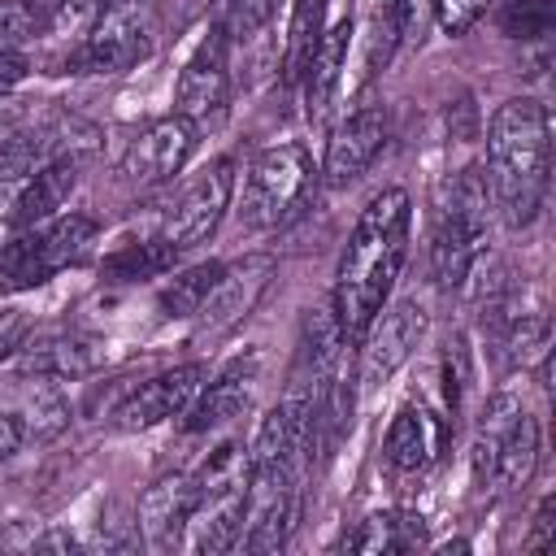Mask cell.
Listing matches in <instances>:
<instances>
[{
    "label": "cell",
    "mask_w": 556,
    "mask_h": 556,
    "mask_svg": "<svg viewBox=\"0 0 556 556\" xmlns=\"http://www.w3.org/2000/svg\"><path fill=\"white\" fill-rule=\"evenodd\" d=\"M408 222H413V204L404 187H387L361 208L352 239L339 256L334 295H330V313L348 343H356L374 321V313L387 304L408 252Z\"/></svg>",
    "instance_id": "6da1fadb"
},
{
    "label": "cell",
    "mask_w": 556,
    "mask_h": 556,
    "mask_svg": "<svg viewBox=\"0 0 556 556\" xmlns=\"http://www.w3.org/2000/svg\"><path fill=\"white\" fill-rule=\"evenodd\" d=\"M552 117L539 100H504L486 126V191L508 226H530L547 195Z\"/></svg>",
    "instance_id": "7a4b0ae2"
},
{
    "label": "cell",
    "mask_w": 556,
    "mask_h": 556,
    "mask_svg": "<svg viewBox=\"0 0 556 556\" xmlns=\"http://www.w3.org/2000/svg\"><path fill=\"white\" fill-rule=\"evenodd\" d=\"M96 248V222L87 213H56L43 226L9 235L0 248V291H30L70 265H83Z\"/></svg>",
    "instance_id": "3957f363"
},
{
    "label": "cell",
    "mask_w": 556,
    "mask_h": 556,
    "mask_svg": "<svg viewBox=\"0 0 556 556\" xmlns=\"http://www.w3.org/2000/svg\"><path fill=\"white\" fill-rule=\"evenodd\" d=\"M248 469L252 456L243 443H222L200 469V500L191 508V547L204 556L230 552L239 547V530H243V500H248Z\"/></svg>",
    "instance_id": "277c9868"
},
{
    "label": "cell",
    "mask_w": 556,
    "mask_h": 556,
    "mask_svg": "<svg viewBox=\"0 0 556 556\" xmlns=\"http://www.w3.org/2000/svg\"><path fill=\"white\" fill-rule=\"evenodd\" d=\"M313 191H317V169H313V161H308V152L300 143L265 148L243 169L239 217L248 226H256V230L287 226L291 217L304 213V204H308Z\"/></svg>",
    "instance_id": "5b68a950"
},
{
    "label": "cell",
    "mask_w": 556,
    "mask_h": 556,
    "mask_svg": "<svg viewBox=\"0 0 556 556\" xmlns=\"http://www.w3.org/2000/svg\"><path fill=\"white\" fill-rule=\"evenodd\" d=\"M156 17L152 0H109L96 26L61 56L65 74H126L152 56Z\"/></svg>",
    "instance_id": "8992f818"
},
{
    "label": "cell",
    "mask_w": 556,
    "mask_h": 556,
    "mask_svg": "<svg viewBox=\"0 0 556 556\" xmlns=\"http://www.w3.org/2000/svg\"><path fill=\"white\" fill-rule=\"evenodd\" d=\"M486 217H491L486 174H465L452 187V204L443 208L430 243V269L443 291L460 287L486 256Z\"/></svg>",
    "instance_id": "52a82bcc"
},
{
    "label": "cell",
    "mask_w": 556,
    "mask_h": 556,
    "mask_svg": "<svg viewBox=\"0 0 556 556\" xmlns=\"http://www.w3.org/2000/svg\"><path fill=\"white\" fill-rule=\"evenodd\" d=\"M300 517V460H252L243 500V552H278Z\"/></svg>",
    "instance_id": "ba28073f"
},
{
    "label": "cell",
    "mask_w": 556,
    "mask_h": 556,
    "mask_svg": "<svg viewBox=\"0 0 556 556\" xmlns=\"http://www.w3.org/2000/svg\"><path fill=\"white\" fill-rule=\"evenodd\" d=\"M230 195H235V161L230 156H217L213 165H204L165 208L161 217V239L174 243L178 252L187 248H200L226 217L230 208Z\"/></svg>",
    "instance_id": "9c48e42d"
},
{
    "label": "cell",
    "mask_w": 556,
    "mask_h": 556,
    "mask_svg": "<svg viewBox=\"0 0 556 556\" xmlns=\"http://www.w3.org/2000/svg\"><path fill=\"white\" fill-rule=\"evenodd\" d=\"M426 334V304L417 295H404L395 304H382L374 321L361 334V382L382 387L421 343Z\"/></svg>",
    "instance_id": "30bf717a"
},
{
    "label": "cell",
    "mask_w": 556,
    "mask_h": 556,
    "mask_svg": "<svg viewBox=\"0 0 556 556\" xmlns=\"http://www.w3.org/2000/svg\"><path fill=\"white\" fill-rule=\"evenodd\" d=\"M226 104H230V39L217 26H208V35L195 43L187 65L178 70L174 113L200 126L208 117H222Z\"/></svg>",
    "instance_id": "8fae6325"
},
{
    "label": "cell",
    "mask_w": 556,
    "mask_h": 556,
    "mask_svg": "<svg viewBox=\"0 0 556 556\" xmlns=\"http://www.w3.org/2000/svg\"><path fill=\"white\" fill-rule=\"evenodd\" d=\"M208 378V365L204 361H187V365H174L148 382H139L117 408H113V426L126 430V434H139V430H152L169 417H182L187 404L195 400V391L204 387Z\"/></svg>",
    "instance_id": "7c38bea8"
},
{
    "label": "cell",
    "mask_w": 556,
    "mask_h": 556,
    "mask_svg": "<svg viewBox=\"0 0 556 556\" xmlns=\"http://www.w3.org/2000/svg\"><path fill=\"white\" fill-rule=\"evenodd\" d=\"M195 152V122L169 113V117H156L152 126H143L126 152H122V178L130 187H156V182H169L187 156Z\"/></svg>",
    "instance_id": "4fadbf2b"
},
{
    "label": "cell",
    "mask_w": 556,
    "mask_h": 556,
    "mask_svg": "<svg viewBox=\"0 0 556 556\" xmlns=\"http://www.w3.org/2000/svg\"><path fill=\"white\" fill-rule=\"evenodd\" d=\"M269 278H274V256H243L239 265H226L222 278H217V287L208 291L204 308L195 313L200 317L195 334L200 339H217L230 326H239L256 308V300L269 287Z\"/></svg>",
    "instance_id": "5bb4252c"
},
{
    "label": "cell",
    "mask_w": 556,
    "mask_h": 556,
    "mask_svg": "<svg viewBox=\"0 0 556 556\" xmlns=\"http://www.w3.org/2000/svg\"><path fill=\"white\" fill-rule=\"evenodd\" d=\"M387 143V117L382 109H356L352 117H343L326 143V161H321V182L326 187H348L356 182L374 156Z\"/></svg>",
    "instance_id": "9a60e30c"
},
{
    "label": "cell",
    "mask_w": 556,
    "mask_h": 556,
    "mask_svg": "<svg viewBox=\"0 0 556 556\" xmlns=\"http://www.w3.org/2000/svg\"><path fill=\"white\" fill-rule=\"evenodd\" d=\"M200 500V478L191 469H169L161 473L143 495H139V530L148 534L152 547H174L191 521V508Z\"/></svg>",
    "instance_id": "2e32d148"
},
{
    "label": "cell",
    "mask_w": 556,
    "mask_h": 556,
    "mask_svg": "<svg viewBox=\"0 0 556 556\" xmlns=\"http://www.w3.org/2000/svg\"><path fill=\"white\" fill-rule=\"evenodd\" d=\"M256 369H261L256 356L230 361L213 382H204V387L195 391V400H191L187 413H182V426L195 434V430H217V426L243 417V413L252 408V395H256Z\"/></svg>",
    "instance_id": "e0dca14e"
},
{
    "label": "cell",
    "mask_w": 556,
    "mask_h": 556,
    "mask_svg": "<svg viewBox=\"0 0 556 556\" xmlns=\"http://www.w3.org/2000/svg\"><path fill=\"white\" fill-rule=\"evenodd\" d=\"M78 165H83L78 152L39 165V169L30 174V182H26V187L13 195V204H9V230L17 235V230H30V226L52 222V217L65 208V200L74 195V187H78Z\"/></svg>",
    "instance_id": "ac0fdd59"
},
{
    "label": "cell",
    "mask_w": 556,
    "mask_h": 556,
    "mask_svg": "<svg viewBox=\"0 0 556 556\" xmlns=\"http://www.w3.org/2000/svg\"><path fill=\"white\" fill-rule=\"evenodd\" d=\"M17 365L30 378H52V382H74L87 378L100 365V343L87 334H39L17 348Z\"/></svg>",
    "instance_id": "d6986e66"
},
{
    "label": "cell",
    "mask_w": 556,
    "mask_h": 556,
    "mask_svg": "<svg viewBox=\"0 0 556 556\" xmlns=\"http://www.w3.org/2000/svg\"><path fill=\"white\" fill-rule=\"evenodd\" d=\"M348 43H352V17H339L334 26L321 30L304 74H300V87H304V113L308 122L317 126L326 113H330V100L343 83V61H348Z\"/></svg>",
    "instance_id": "ffe728a7"
},
{
    "label": "cell",
    "mask_w": 556,
    "mask_h": 556,
    "mask_svg": "<svg viewBox=\"0 0 556 556\" xmlns=\"http://www.w3.org/2000/svg\"><path fill=\"white\" fill-rule=\"evenodd\" d=\"M17 382H22L17 387V404L4 408V413L17 421L22 439H52V434H61L65 421H70V404H65L61 387L52 378H35L30 382V374H22Z\"/></svg>",
    "instance_id": "44dd1931"
},
{
    "label": "cell",
    "mask_w": 556,
    "mask_h": 556,
    "mask_svg": "<svg viewBox=\"0 0 556 556\" xmlns=\"http://www.w3.org/2000/svg\"><path fill=\"white\" fill-rule=\"evenodd\" d=\"M426 543V521L421 513H404V508H391V513H369L365 521H356L352 534H343V552H408V547H421Z\"/></svg>",
    "instance_id": "7402d4cb"
},
{
    "label": "cell",
    "mask_w": 556,
    "mask_h": 556,
    "mask_svg": "<svg viewBox=\"0 0 556 556\" xmlns=\"http://www.w3.org/2000/svg\"><path fill=\"white\" fill-rule=\"evenodd\" d=\"M434 447H439V434L430 426V413H421V408H400L391 430H387V439H382V456H387V465L395 473L426 469Z\"/></svg>",
    "instance_id": "603a6c76"
},
{
    "label": "cell",
    "mask_w": 556,
    "mask_h": 556,
    "mask_svg": "<svg viewBox=\"0 0 556 556\" xmlns=\"http://www.w3.org/2000/svg\"><path fill=\"white\" fill-rule=\"evenodd\" d=\"M534 465H539V426L530 413H521L513 421V430L500 439L495 447V460H491V486L500 491H521L530 478H534Z\"/></svg>",
    "instance_id": "cb8c5ba5"
},
{
    "label": "cell",
    "mask_w": 556,
    "mask_h": 556,
    "mask_svg": "<svg viewBox=\"0 0 556 556\" xmlns=\"http://www.w3.org/2000/svg\"><path fill=\"white\" fill-rule=\"evenodd\" d=\"M321 30H326V0H295L291 22H287V48H282V78L287 83H300Z\"/></svg>",
    "instance_id": "d4e9b609"
},
{
    "label": "cell",
    "mask_w": 556,
    "mask_h": 556,
    "mask_svg": "<svg viewBox=\"0 0 556 556\" xmlns=\"http://www.w3.org/2000/svg\"><path fill=\"white\" fill-rule=\"evenodd\" d=\"M222 269H226L222 261H200V265H191V269L174 274V278L161 287V295H156L161 313H165V317H195V313L204 308L208 291L217 287Z\"/></svg>",
    "instance_id": "484cf974"
},
{
    "label": "cell",
    "mask_w": 556,
    "mask_h": 556,
    "mask_svg": "<svg viewBox=\"0 0 556 556\" xmlns=\"http://www.w3.org/2000/svg\"><path fill=\"white\" fill-rule=\"evenodd\" d=\"M174 261H178V248L156 235V239L117 248V252L104 261V274H109L113 282H143V278H156V274L174 269Z\"/></svg>",
    "instance_id": "4316f807"
},
{
    "label": "cell",
    "mask_w": 556,
    "mask_h": 556,
    "mask_svg": "<svg viewBox=\"0 0 556 556\" xmlns=\"http://www.w3.org/2000/svg\"><path fill=\"white\" fill-rule=\"evenodd\" d=\"M278 0H213V26L235 43V39H252L256 30L269 26Z\"/></svg>",
    "instance_id": "83f0119b"
},
{
    "label": "cell",
    "mask_w": 556,
    "mask_h": 556,
    "mask_svg": "<svg viewBox=\"0 0 556 556\" xmlns=\"http://www.w3.org/2000/svg\"><path fill=\"white\" fill-rule=\"evenodd\" d=\"M104 4L109 0H52V9H48V35L70 52L91 26H96V17L104 13Z\"/></svg>",
    "instance_id": "f1b7e54d"
},
{
    "label": "cell",
    "mask_w": 556,
    "mask_h": 556,
    "mask_svg": "<svg viewBox=\"0 0 556 556\" xmlns=\"http://www.w3.org/2000/svg\"><path fill=\"white\" fill-rule=\"evenodd\" d=\"M552 22H556L552 0H508L500 13L504 35H513V39H543L552 30Z\"/></svg>",
    "instance_id": "f546056e"
},
{
    "label": "cell",
    "mask_w": 556,
    "mask_h": 556,
    "mask_svg": "<svg viewBox=\"0 0 556 556\" xmlns=\"http://www.w3.org/2000/svg\"><path fill=\"white\" fill-rule=\"evenodd\" d=\"M43 17L30 0H0V52H22L39 35Z\"/></svg>",
    "instance_id": "4dcf8cb0"
},
{
    "label": "cell",
    "mask_w": 556,
    "mask_h": 556,
    "mask_svg": "<svg viewBox=\"0 0 556 556\" xmlns=\"http://www.w3.org/2000/svg\"><path fill=\"white\" fill-rule=\"evenodd\" d=\"M465 387H469V352H465V339H452L447 352H443V395H447L452 413L460 408Z\"/></svg>",
    "instance_id": "1f68e13d"
},
{
    "label": "cell",
    "mask_w": 556,
    "mask_h": 556,
    "mask_svg": "<svg viewBox=\"0 0 556 556\" xmlns=\"http://www.w3.org/2000/svg\"><path fill=\"white\" fill-rule=\"evenodd\" d=\"M486 9L491 0H434V22L443 26V35H465Z\"/></svg>",
    "instance_id": "d6a6232c"
},
{
    "label": "cell",
    "mask_w": 556,
    "mask_h": 556,
    "mask_svg": "<svg viewBox=\"0 0 556 556\" xmlns=\"http://www.w3.org/2000/svg\"><path fill=\"white\" fill-rule=\"evenodd\" d=\"M430 4H434V0H391V17H395L400 39H417L421 17H426V9H430Z\"/></svg>",
    "instance_id": "836d02e7"
},
{
    "label": "cell",
    "mask_w": 556,
    "mask_h": 556,
    "mask_svg": "<svg viewBox=\"0 0 556 556\" xmlns=\"http://www.w3.org/2000/svg\"><path fill=\"white\" fill-rule=\"evenodd\" d=\"M22 343H26V317L17 308H0V365L17 356Z\"/></svg>",
    "instance_id": "e575fe53"
},
{
    "label": "cell",
    "mask_w": 556,
    "mask_h": 556,
    "mask_svg": "<svg viewBox=\"0 0 556 556\" xmlns=\"http://www.w3.org/2000/svg\"><path fill=\"white\" fill-rule=\"evenodd\" d=\"M552 513H556V500L547 495V500L539 504V513H534V526H530V534H526V552H543V547L552 543V530H556Z\"/></svg>",
    "instance_id": "d590c367"
},
{
    "label": "cell",
    "mask_w": 556,
    "mask_h": 556,
    "mask_svg": "<svg viewBox=\"0 0 556 556\" xmlns=\"http://www.w3.org/2000/svg\"><path fill=\"white\" fill-rule=\"evenodd\" d=\"M26 78V56L22 52H0V96H9Z\"/></svg>",
    "instance_id": "8d00e7d4"
},
{
    "label": "cell",
    "mask_w": 556,
    "mask_h": 556,
    "mask_svg": "<svg viewBox=\"0 0 556 556\" xmlns=\"http://www.w3.org/2000/svg\"><path fill=\"white\" fill-rule=\"evenodd\" d=\"M22 443H26V439H22L17 421H13V417H9L4 408H0V465H4V460H9V456H13L17 447H22Z\"/></svg>",
    "instance_id": "74e56055"
}]
</instances>
